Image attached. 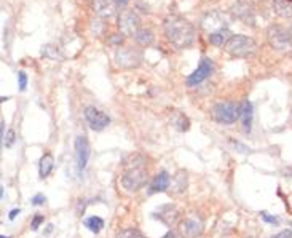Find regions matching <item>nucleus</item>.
<instances>
[{"label":"nucleus","instance_id":"f257e3e1","mask_svg":"<svg viewBox=\"0 0 292 238\" xmlns=\"http://www.w3.org/2000/svg\"><path fill=\"white\" fill-rule=\"evenodd\" d=\"M165 34L168 40L177 48H187L195 40V29L187 19L180 16H169L165 21Z\"/></svg>","mask_w":292,"mask_h":238},{"label":"nucleus","instance_id":"f03ea898","mask_svg":"<svg viewBox=\"0 0 292 238\" xmlns=\"http://www.w3.org/2000/svg\"><path fill=\"white\" fill-rule=\"evenodd\" d=\"M225 50L229 55L235 58H247L256 53L257 50V43L246 36H232L229 42L225 43Z\"/></svg>","mask_w":292,"mask_h":238},{"label":"nucleus","instance_id":"7ed1b4c3","mask_svg":"<svg viewBox=\"0 0 292 238\" xmlns=\"http://www.w3.org/2000/svg\"><path fill=\"white\" fill-rule=\"evenodd\" d=\"M147 178V171L142 165H128V169L122 176V186L128 192H137L145 186Z\"/></svg>","mask_w":292,"mask_h":238},{"label":"nucleus","instance_id":"20e7f679","mask_svg":"<svg viewBox=\"0 0 292 238\" xmlns=\"http://www.w3.org/2000/svg\"><path fill=\"white\" fill-rule=\"evenodd\" d=\"M267 39L270 47L279 50V51H287L292 50V34L284 29L283 26H272L267 32Z\"/></svg>","mask_w":292,"mask_h":238},{"label":"nucleus","instance_id":"39448f33","mask_svg":"<svg viewBox=\"0 0 292 238\" xmlns=\"http://www.w3.org/2000/svg\"><path fill=\"white\" fill-rule=\"evenodd\" d=\"M214 117L219 123L232 125L241 117V104L235 103H221L214 107Z\"/></svg>","mask_w":292,"mask_h":238},{"label":"nucleus","instance_id":"423d86ee","mask_svg":"<svg viewBox=\"0 0 292 238\" xmlns=\"http://www.w3.org/2000/svg\"><path fill=\"white\" fill-rule=\"evenodd\" d=\"M230 23V16L224 13V12H219V10H214V12H209L206 16L203 18L201 21V27L208 32V34H215V32L219 30H225L227 26Z\"/></svg>","mask_w":292,"mask_h":238},{"label":"nucleus","instance_id":"0eeeda50","mask_svg":"<svg viewBox=\"0 0 292 238\" xmlns=\"http://www.w3.org/2000/svg\"><path fill=\"white\" fill-rule=\"evenodd\" d=\"M83 117L93 131H102V129L111 123V118L102 111L96 109V107H86L83 112Z\"/></svg>","mask_w":292,"mask_h":238},{"label":"nucleus","instance_id":"6e6552de","mask_svg":"<svg viewBox=\"0 0 292 238\" xmlns=\"http://www.w3.org/2000/svg\"><path fill=\"white\" fill-rule=\"evenodd\" d=\"M204 230V222L198 214H189L180 224V232L186 238H197Z\"/></svg>","mask_w":292,"mask_h":238},{"label":"nucleus","instance_id":"1a4fd4ad","mask_svg":"<svg viewBox=\"0 0 292 238\" xmlns=\"http://www.w3.org/2000/svg\"><path fill=\"white\" fill-rule=\"evenodd\" d=\"M118 27L123 36H131L136 37L137 32L140 30V23L136 13L133 12H123L118 16Z\"/></svg>","mask_w":292,"mask_h":238},{"label":"nucleus","instance_id":"9d476101","mask_svg":"<svg viewBox=\"0 0 292 238\" xmlns=\"http://www.w3.org/2000/svg\"><path fill=\"white\" fill-rule=\"evenodd\" d=\"M75 154H77V168L82 173L86 168V165H88L90 154H91L90 144H88V141H86V138L83 134L75 138Z\"/></svg>","mask_w":292,"mask_h":238},{"label":"nucleus","instance_id":"9b49d317","mask_svg":"<svg viewBox=\"0 0 292 238\" xmlns=\"http://www.w3.org/2000/svg\"><path fill=\"white\" fill-rule=\"evenodd\" d=\"M212 72V61L209 58H203L200 66L197 67V71H195L193 74H190L187 77V85L189 86H197L200 85L201 82L206 80L209 75Z\"/></svg>","mask_w":292,"mask_h":238},{"label":"nucleus","instance_id":"f8f14e48","mask_svg":"<svg viewBox=\"0 0 292 238\" xmlns=\"http://www.w3.org/2000/svg\"><path fill=\"white\" fill-rule=\"evenodd\" d=\"M117 62L122 67H136L140 64L142 55L134 48H120L117 51Z\"/></svg>","mask_w":292,"mask_h":238},{"label":"nucleus","instance_id":"ddd939ff","mask_svg":"<svg viewBox=\"0 0 292 238\" xmlns=\"http://www.w3.org/2000/svg\"><path fill=\"white\" fill-rule=\"evenodd\" d=\"M232 13L235 18L241 19L244 24H249L254 26L256 24V15H254V10L249 4L246 2H236L232 7Z\"/></svg>","mask_w":292,"mask_h":238},{"label":"nucleus","instance_id":"4468645a","mask_svg":"<svg viewBox=\"0 0 292 238\" xmlns=\"http://www.w3.org/2000/svg\"><path fill=\"white\" fill-rule=\"evenodd\" d=\"M157 219H160L165 225L168 227H172L179 222V218H180V213L179 210L174 207V205H165V207H161L158 214H154Z\"/></svg>","mask_w":292,"mask_h":238},{"label":"nucleus","instance_id":"2eb2a0df","mask_svg":"<svg viewBox=\"0 0 292 238\" xmlns=\"http://www.w3.org/2000/svg\"><path fill=\"white\" fill-rule=\"evenodd\" d=\"M93 10L99 18L111 19L117 13V4L114 0H93Z\"/></svg>","mask_w":292,"mask_h":238},{"label":"nucleus","instance_id":"dca6fc26","mask_svg":"<svg viewBox=\"0 0 292 238\" xmlns=\"http://www.w3.org/2000/svg\"><path fill=\"white\" fill-rule=\"evenodd\" d=\"M169 182H171V178L166 171H161L160 175L154 179L152 182V187H150V193H155V192H166L168 187H169Z\"/></svg>","mask_w":292,"mask_h":238},{"label":"nucleus","instance_id":"f3484780","mask_svg":"<svg viewBox=\"0 0 292 238\" xmlns=\"http://www.w3.org/2000/svg\"><path fill=\"white\" fill-rule=\"evenodd\" d=\"M273 10L281 18H292V0H273Z\"/></svg>","mask_w":292,"mask_h":238},{"label":"nucleus","instance_id":"a211bd4d","mask_svg":"<svg viewBox=\"0 0 292 238\" xmlns=\"http://www.w3.org/2000/svg\"><path fill=\"white\" fill-rule=\"evenodd\" d=\"M252 115H254V111H252V104L249 101H243L241 104V120H243V126L246 131H251V125H252Z\"/></svg>","mask_w":292,"mask_h":238},{"label":"nucleus","instance_id":"6ab92c4d","mask_svg":"<svg viewBox=\"0 0 292 238\" xmlns=\"http://www.w3.org/2000/svg\"><path fill=\"white\" fill-rule=\"evenodd\" d=\"M53 166H55V160H53V157L50 154L43 155L40 158V165H39V173H40V178L45 179L50 176V173L53 171Z\"/></svg>","mask_w":292,"mask_h":238},{"label":"nucleus","instance_id":"aec40b11","mask_svg":"<svg viewBox=\"0 0 292 238\" xmlns=\"http://www.w3.org/2000/svg\"><path fill=\"white\" fill-rule=\"evenodd\" d=\"M85 227L88 230H91L93 233H99L102 230V227H104V221L99 218V216H91V218L88 219H85Z\"/></svg>","mask_w":292,"mask_h":238},{"label":"nucleus","instance_id":"412c9836","mask_svg":"<svg viewBox=\"0 0 292 238\" xmlns=\"http://www.w3.org/2000/svg\"><path fill=\"white\" fill-rule=\"evenodd\" d=\"M230 32H229V29H225V30H219V32H215V34H211L209 36V42L212 43V45H215V47H225V43L229 42V39H230Z\"/></svg>","mask_w":292,"mask_h":238},{"label":"nucleus","instance_id":"4be33fe9","mask_svg":"<svg viewBox=\"0 0 292 238\" xmlns=\"http://www.w3.org/2000/svg\"><path fill=\"white\" fill-rule=\"evenodd\" d=\"M134 39L140 45H150V43L154 42V32L150 29H140Z\"/></svg>","mask_w":292,"mask_h":238},{"label":"nucleus","instance_id":"5701e85b","mask_svg":"<svg viewBox=\"0 0 292 238\" xmlns=\"http://www.w3.org/2000/svg\"><path fill=\"white\" fill-rule=\"evenodd\" d=\"M42 55L45 56V58H48V59H51V61H61V53L58 51V48L56 47H53V45H45L42 48Z\"/></svg>","mask_w":292,"mask_h":238},{"label":"nucleus","instance_id":"b1692460","mask_svg":"<svg viewBox=\"0 0 292 238\" xmlns=\"http://www.w3.org/2000/svg\"><path fill=\"white\" fill-rule=\"evenodd\" d=\"M117 238H144V235L136 229H125L117 233Z\"/></svg>","mask_w":292,"mask_h":238},{"label":"nucleus","instance_id":"393cba45","mask_svg":"<svg viewBox=\"0 0 292 238\" xmlns=\"http://www.w3.org/2000/svg\"><path fill=\"white\" fill-rule=\"evenodd\" d=\"M15 139H16V136H15V129H8L7 134H5L4 139H2V143H4L5 147H12V146L15 144Z\"/></svg>","mask_w":292,"mask_h":238},{"label":"nucleus","instance_id":"a878e982","mask_svg":"<svg viewBox=\"0 0 292 238\" xmlns=\"http://www.w3.org/2000/svg\"><path fill=\"white\" fill-rule=\"evenodd\" d=\"M18 80H19V90L21 91H24L26 90V85H27V75L26 72H18Z\"/></svg>","mask_w":292,"mask_h":238},{"label":"nucleus","instance_id":"bb28decb","mask_svg":"<svg viewBox=\"0 0 292 238\" xmlns=\"http://www.w3.org/2000/svg\"><path fill=\"white\" fill-rule=\"evenodd\" d=\"M40 224H43V216L42 214H35L34 216V219H32V230H37L39 227H40Z\"/></svg>","mask_w":292,"mask_h":238},{"label":"nucleus","instance_id":"cd10ccee","mask_svg":"<svg viewBox=\"0 0 292 238\" xmlns=\"http://www.w3.org/2000/svg\"><path fill=\"white\" fill-rule=\"evenodd\" d=\"M45 200H47L45 195H42V193H37V195L32 198V205H34V207H42V205L45 203Z\"/></svg>","mask_w":292,"mask_h":238},{"label":"nucleus","instance_id":"c85d7f7f","mask_svg":"<svg viewBox=\"0 0 292 238\" xmlns=\"http://www.w3.org/2000/svg\"><path fill=\"white\" fill-rule=\"evenodd\" d=\"M262 218H264V221H265V222L275 224V225L278 224V219L275 218V216H268V214H267V211H262Z\"/></svg>","mask_w":292,"mask_h":238},{"label":"nucleus","instance_id":"c756f323","mask_svg":"<svg viewBox=\"0 0 292 238\" xmlns=\"http://www.w3.org/2000/svg\"><path fill=\"white\" fill-rule=\"evenodd\" d=\"M272 238H292V230H283V232L273 235Z\"/></svg>","mask_w":292,"mask_h":238},{"label":"nucleus","instance_id":"7c9ffc66","mask_svg":"<svg viewBox=\"0 0 292 238\" xmlns=\"http://www.w3.org/2000/svg\"><path fill=\"white\" fill-rule=\"evenodd\" d=\"M21 213V210L19 208H15V210H12V211H10V214H8V218H10V221H13L15 218H16V216Z\"/></svg>","mask_w":292,"mask_h":238},{"label":"nucleus","instance_id":"2f4dec72","mask_svg":"<svg viewBox=\"0 0 292 238\" xmlns=\"http://www.w3.org/2000/svg\"><path fill=\"white\" fill-rule=\"evenodd\" d=\"M163 238H177V236H176V233H174V232H168Z\"/></svg>","mask_w":292,"mask_h":238},{"label":"nucleus","instance_id":"473e14b6","mask_svg":"<svg viewBox=\"0 0 292 238\" xmlns=\"http://www.w3.org/2000/svg\"><path fill=\"white\" fill-rule=\"evenodd\" d=\"M115 4H120V5H125V4H128V0H114Z\"/></svg>","mask_w":292,"mask_h":238},{"label":"nucleus","instance_id":"72a5a7b5","mask_svg":"<svg viewBox=\"0 0 292 238\" xmlns=\"http://www.w3.org/2000/svg\"><path fill=\"white\" fill-rule=\"evenodd\" d=\"M0 238H8V236H5V235H2V236H0Z\"/></svg>","mask_w":292,"mask_h":238}]
</instances>
